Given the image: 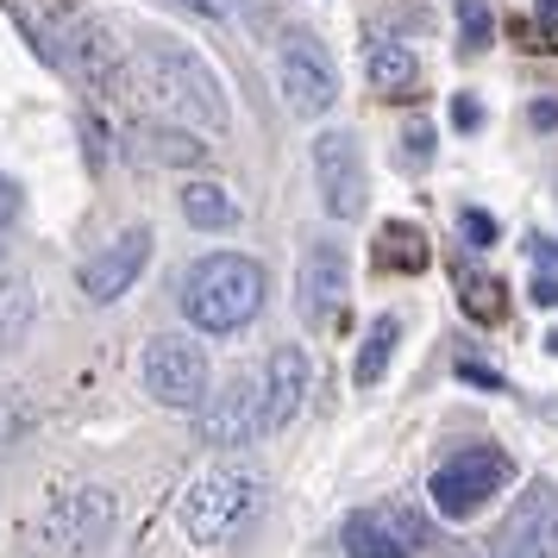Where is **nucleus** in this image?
Instances as JSON below:
<instances>
[{
    "instance_id": "obj_5",
    "label": "nucleus",
    "mask_w": 558,
    "mask_h": 558,
    "mask_svg": "<svg viewBox=\"0 0 558 558\" xmlns=\"http://www.w3.org/2000/svg\"><path fill=\"white\" fill-rule=\"evenodd\" d=\"M508 477H514L508 452H496V446H458L452 458H439L427 496H433V508H439L446 521H471L489 496H502Z\"/></svg>"
},
{
    "instance_id": "obj_12",
    "label": "nucleus",
    "mask_w": 558,
    "mask_h": 558,
    "mask_svg": "<svg viewBox=\"0 0 558 558\" xmlns=\"http://www.w3.org/2000/svg\"><path fill=\"white\" fill-rule=\"evenodd\" d=\"M151 227H126L113 245H101L95 257H82V270H76V289L88 295V302H120L132 282L145 277V264H151Z\"/></svg>"
},
{
    "instance_id": "obj_16",
    "label": "nucleus",
    "mask_w": 558,
    "mask_h": 558,
    "mask_svg": "<svg viewBox=\"0 0 558 558\" xmlns=\"http://www.w3.org/2000/svg\"><path fill=\"white\" fill-rule=\"evenodd\" d=\"M177 207H182V220H189L195 232H232L239 227V195L220 189V182H182Z\"/></svg>"
},
{
    "instance_id": "obj_1",
    "label": "nucleus",
    "mask_w": 558,
    "mask_h": 558,
    "mask_svg": "<svg viewBox=\"0 0 558 558\" xmlns=\"http://www.w3.org/2000/svg\"><path fill=\"white\" fill-rule=\"evenodd\" d=\"M82 63L101 88H120L132 107H145L151 120H177V126H227V95L220 76L207 70L202 57L163 38V32H138L126 45H107V26L82 32Z\"/></svg>"
},
{
    "instance_id": "obj_26",
    "label": "nucleus",
    "mask_w": 558,
    "mask_h": 558,
    "mask_svg": "<svg viewBox=\"0 0 558 558\" xmlns=\"http://www.w3.org/2000/svg\"><path fill=\"white\" fill-rule=\"evenodd\" d=\"M452 126L458 132H477L483 126V107L471 101V95H458V101H452Z\"/></svg>"
},
{
    "instance_id": "obj_14",
    "label": "nucleus",
    "mask_w": 558,
    "mask_h": 558,
    "mask_svg": "<svg viewBox=\"0 0 558 558\" xmlns=\"http://www.w3.org/2000/svg\"><path fill=\"white\" fill-rule=\"evenodd\" d=\"M307 352L302 345H277L270 364H264V433H282L307 402Z\"/></svg>"
},
{
    "instance_id": "obj_10",
    "label": "nucleus",
    "mask_w": 558,
    "mask_h": 558,
    "mask_svg": "<svg viewBox=\"0 0 558 558\" xmlns=\"http://www.w3.org/2000/svg\"><path fill=\"white\" fill-rule=\"evenodd\" d=\"M314 182H320V207L332 220H357L371 202V177H364V151L352 132H320L314 138Z\"/></svg>"
},
{
    "instance_id": "obj_8",
    "label": "nucleus",
    "mask_w": 558,
    "mask_h": 558,
    "mask_svg": "<svg viewBox=\"0 0 558 558\" xmlns=\"http://www.w3.org/2000/svg\"><path fill=\"white\" fill-rule=\"evenodd\" d=\"M277 88H282V101H289V113H302V120L332 113V101H339V70H332L327 45H320L314 32H289V38H282Z\"/></svg>"
},
{
    "instance_id": "obj_27",
    "label": "nucleus",
    "mask_w": 558,
    "mask_h": 558,
    "mask_svg": "<svg viewBox=\"0 0 558 558\" xmlns=\"http://www.w3.org/2000/svg\"><path fill=\"white\" fill-rule=\"evenodd\" d=\"M533 307H558V270H546V277H533Z\"/></svg>"
},
{
    "instance_id": "obj_32",
    "label": "nucleus",
    "mask_w": 558,
    "mask_h": 558,
    "mask_svg": "<svg viewBox=\"0 0 558 558\" xmlns=\"http://www.w3.org/2000/svg\"><path fill=\"white\" fill-rule=\"evenodd\" d=\"M539 7H546V13H558V0H539Z\"/></svg>"
},
{
    "instance_id": "obj_2",
    "label": "nucleus",
    "mask_w": 558,
    "mask_h": 558,
    "mask_svg": "<svg viewBox=\"0 0 558 558\" xmlns=\"http://www.w3.org/2000/svg\"><path fill=\"white\" fill-rule=\"evenodd\" d=\"M264 295H270V277L257 257H239V252H214V257H195L177 282V302L189 314V327L202 332H239L252 327L264 314Z\"/></svg>"
},
{
    "instance_id": "obj_7",
    "label": "nucleus",
    "mask_w": 558,
    "mask_h": 558,
    "mask_svg": "<svg viewBox=\"0 0 558 558\" xmlns=\"http://www.w3.org/2000/svg\"><path fill=\"white\" fill-rule=\"evenodd\" d=\"M107 533H113V496L107 489H70L45 508L32 539H38V558H82L95 553Z\"/></svg>"
},
{
    "instance_id": "obj_6",
    "label": "nucleus",
    "mask_w": 558,
    "mask_h": 558,
    "mask_svg": "<svg viewBox=\"0 0 558 558\" xmlns=\"http://www.w3.org/2000/svg\"><path fill=\"white\" fill-rule=\"evenodd\" d=\"M427 546H433L427 514L408 502H371L339 527V553L345 558H414Z\"/></svg>"
},
{
    "instance_id": "obj_29",
    "label": "nucleus",
    "mask_w": 558,
    "mask_h": 558,
    "mask_svg": "<svg viewBox=\"0 0 558 558\" xmlns=\"http://www.w3.org/2000/svg\"><path fill=\"white\" fill-rule=\"evenodd\" d=\"M527 252H533V264H546V270H558V245H553V239H527Z\"/></svg>"
},
{
    "instance_id": "obj_22",
    "label": "nucleus",
    "mask_w": 558,
    "mask_h": 558,
    "mask_svg": "<svg viewBox=\"0 0 558 558\" xmlns=\"http://www.w3.org/2000/svg\"><path fill=\"white\" fill-rule=\"evenodd\" d=\"M489 32H496L489 0H458V38H464V51H483V45H489Z\"/></svg>"
},
{
    "instance_id": "obj_18",
    "label": "nucleus",
    "mask_w": 558,
    "mask_h": 558,
    "mask_svg": "<svg viewBox=\"0 0 558 558\" xmlns=\"http://www.w3.org/2000/svg\"><path fill=\"white\" fill-rule=\"evenodd\" d=\"M377 270H427V232L408 227V220H389L377 232Z\"/></svg>"
},
{
    "instance_id": "obj_30",
    "label": "nucleus",
    "mask_w": 558,
    "mask_h": 558,
    "mask_svg": "<svg viewBox=\"0 0 558 558\" xmlns=\"http://www.w3.org/2000/svg\"><path fill=\"white\" fill-rule=\"evenodd\" d=\"M533 126H558V101H539V107H533Z\"/></svg>"
},
{
    "instance_id": "obj_15",
    "label": "nucleus",
    "mask_w": 558,
    "mask_h": 558,
    "mask_svg": "<svg viewBox=\"0 0 558 558\" xmlns=\"http://www.w3.org/2000/svg\"><path fill=\"white\" fill-rule=\"evenodd\" d=\"M126 151L132 163H170V170H195V163H207V145L195 138V126H157V120H145V126L126 132Z\"/></svg>"
},
{
    "instance_id": "obj_13",
    "label": "nucleus",
    "mask_w": 558,
    "mask_h": 558,
    "mask_svg": "<svg viewBox=\"0 0 558 558\" xmlns=\"http://www.w3.org/2000/svg\"><path fill=\"white\" fill-rule=\"evenodd\" d=\"M345 289H352V264H345V245H332V239H314V245L302 252V282H295L307 327H332V320L345 314Z\"/></svg>"
},
{
    "instance_id": "obj_20",
    "label": "nucleus",
    "mask_w": 558,
    "mask_h": 558,
    "mask_svg": "<svg viewBox=\"0 0 558 558\" xmlns=\"http://www.w3.org/2000/svg\"><path fill=\"white\" fill-rule=\"evenodd\" d=\"M32 314H38V295H32L26 277H0V352L20 345L32 332Z\"/></svg>"
},
{
    "instance_id": "obj_23",
    "label": "nucleus",
    "mask_w": 558,
    "mask_h": 558,
    "mask_svg": "<svg viewBox=\"0 0 558 558\" xmlns=\"http://www.w3.org/2000/svg\"><path fill=\"white\" fill-rule=\"evenodd\" d=\"M458 232L471 239V252H489V245H496V220H489L483 207H464V214H458Z\"/></svg>"
},
{
    "instance_id": "obj_31",
    "label": "nucleus",
    "mask_w": 558,
    "mask_h": 558,
    "mask_svg": "<svg viewBox=\"0 0 558 558\" xmlns=\"http://www.w3.org/2000/svg\"><path fill=\"white\" fill-rule=\"evenodd\" d=\"M546 352H553V357H558V332H546Z\"/></svg>"
},
{
    "instance_id": "obj_25",
    "label": "nucleus",
    "mask_w": 558,
    "mask_h": 558,
    "mask_svg": "<svg viewBox=\"0 0 558 558\" xmlns=\"http://www.w3.org/2000/svg\"><path fill=\"white\" fill-rule=\"evenodd\" d=\"M20 214H26V195H20V182L0 177V227H13Z\"/></svg>"
},
{
    "instance_id": "obj_11",
    "label": "nucleus",
    "mask_w": 558,
    "mask_h": 558,
    "mask_svg": "<svg viewBox=\"0 0 558 558\" xmlns=\"http://www.w3.org/2000/svg\"><path fill=\"white\" fill-rule=\"evenodd\" d=\"M553 553H558V489L553 483H533L527 496L514 502V514L489 533L483 558H553Z\"/></svg>"
},
{
    "instance_id": "obj_28",
    "label": "nucleus",
    "mask_w": 558,
    "mask_h": 558,
    "mask_svg": "<svg viewBox=\"0 0 558 558\" xmlns=\"http://www.w3.org/2000/svg\"><path fill=\"white\" fill-rule=\"evenodd\" d=\"M182 7H195L202 20H232V0H182Z\"/></svg>"
},
{
    "instance_id": "obj_3",
    "label": "nucleus",
    "mask_w": 558,
    "mask_h": 558,
    "mask_svg": "<svg viewBox=\"0 0 558 558\" xmlns=\"http://www.w3.org/2000/svg\"><path fill=\"white\" fill-rule=\"evenodd\" d=\"M257 508H264V477H257L252 464H220V471L189 483V496H182V533L195 546H220L227 533H239L252 521Z\"/></svg>"
},
{
    "instance_id": "obj_9",
    "label": "nucleus",
    "mask_w": 558,
    "mask_h": 558,
    "mask_svg": "<svg viewBox=\"0 0 558 558\" xmlns=\"http://www.w3.org/2000/svg\"><path fill=\"white\" fill-rule=\"evenodd\" d=\"M195 427H202V439L220 446V452H239V446L264 439V377L232 371V377L195 408Z\"/></svg>"
},
{
    "instance_id": "obj_19",
    "label": "nucleus",
    "mask_w": 558,
    "mask_h": 558,
    "mask_svg": "<svg viewBox=\"0 0 558 558\" xmlns=\"http://www.w3.org/2000/svg\"><path fill=\"white\" fill-rule=\"evenodd\" d=\"M396 339H402V327H396L389 314H377V320H371V332H364V345H357V364H352V383H357V389L383 383L389 357H396Z\"/></svg>"
},
{
    "instance_id": "obj_4",
    "label": "nucleus",
    "mask_w": 558,
    "mask_h": 558,
    "mask_svg": "<svg viewBox=\"0 0 558 558\" xmlns=\"http://www.w3.org/2000/svg\"><path fill=\"white\" fill-rule=\"evenodd\" d=\"M138 377H145V396L157 408H177V414H195L207 402V345H195L189 332H157L145 357H138Z\"/></svg>"
},
{
    "instance_id": "obj_17",
    "label": "nucleus",
    "mask_w": 558,
    "mask_h": 558,
    "mask_svg": "<svg viewBox=\"0 0 558 558\" xmlns=\"http://www.w3.org/2000/svg\"><path fill=\"white\" fill-rule=\"evenodd\" d=\"M364 70H371V88H377L383 101H402V95H414V82H421L414 51H408V45H396V38H377V45H371V57H364Z\"/></svg>"
},
{
    "instance_id": "obj_24",
    "label": "nucleus",
    "mask_w": 558,
    "mask_h": 558,
    "mask_svg": "<svg viewBox=\"0 0 558 558\" xmlns=\"http://www.w3.org/2000/svg\"><path fill=\"white\" fill-rule=\"evenodd\" d=\"M402 157H408V170H427V157H433V126L427 120H414V126L402 132Z\"/></svg>"
},
{
    "instance_id": "obj_21",
    "label": "nucleus",
    "mask_w": 558,
    "mask_h": 558,
    "mask_svg": "<svg viewBox=\"0 0 558 558\" xmlns=\"http://www.w3.org/2000/svg\"><path fill=\"white\" fill-rule=\"evenodd\" d=\"M458 289H464V307H471L477 320H496V314H502V282L496 277H471V270H458Z\"/></svg>"
}]
</instances>
